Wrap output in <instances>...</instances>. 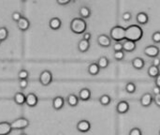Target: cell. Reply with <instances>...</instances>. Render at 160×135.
<instances>
[{
  "label": "cell",
  "instance_id": "6da1fadb",
  "mask_svg": "<svg viewBox=\"0 0 160 135\" xmlns=\"http://www.w3.org/2000/svg\"><path fill=\"white\" fill-rule=\"evenodd\" d=\"M142 36L143 30L138 24H131L126 28V40L137 42L142 39Z\"/></svg>",
  "mask_w": 160,
  "mask_h": 135
},
{
  "label": "cell",
  "instance_id": "7a4b0ae2",
  "mask_svg": "<svg viewBox=\"0 0 160 135\" xmlns=\"http://www.w3.org/2000/svg\"><path fill=\"white\" fill-rule=\"evenodd\" d=\"M87 29V23L85 20L82 18H74L70 22V30L74 34H84Z\"/></svg>",
  "mask_w": 160,
  "mask_h": 135
},
{
  "label": "cell",
  "instance_id": "3957f363",
  "mask_svg": "<svg viewBox=\"0 0 160 135\" xmlns=\"http://www.w3.org/2000/svg\"><path fill=\"white\" fill-rule=\"evenodd\" d=\"M110 38L115 42H121L122 40H126V28L121 25L113 26L110 31Z\"/></svg>",
  "mask_w": 160,
  "mask_h": 135
},
{
  "label": "cell",
  "instance_id": "277c9868",
  "mask_svg": "<svg viewBox=\"0 0 160 135\" xmlns=\"http://www.w3.org/2000/svg\"><path fill=\"white\" fill-rule=\"evenodd\" d=\"M29 120L25 117H19L10 123L12 130H24L29 126Z\"/></svg>",
  "mask_w": 160,
  "mask_h": 135
},
{
  "label": "cell",
  "instance_id": "5b68a950",
  "mask_svg": "<svg viewBox=\"0 0 160 135\" xmlns=\"http://www.w3.org/2000/svg\"><path fill=\"white\" fill-rule=\"evenodd\" d=\"M52 73L48 70H43L39 75V83L42 86H47L50 84H52Z\"/></svg>",
  "mask_w": 160,
  "mask_h": 135
},
{
  "label": "cell",
  "instance_id": "8992f818",
  "mask_svg": "<svg viewBox=\"0 0 160 135\" xmlns=\"http://www.w3.org/2000/svg\"><path fill=\"white\" fill-rule=\"evenodd\" d=\"M143 52L148 57L156 58V57L158 56V55L160 54V49L156 45H148V46H146L144 48Z\"/></svg>",
  "mask_w": 160,
  "mask_h": 135
},
{
  "label": "cell",
  "instance_id": "52a82bcc",
  "mask_svg": "<svg viewBox=\"0 0 160 135\" xmlns=\"http://www.w3.org/2000/svg\"><path fill=\"white\" fill-rule=\"evenodd\" d=\"M97 41H98V44L100 47H103V48H109L112 45L111 38L108 35H105V34L99 35L98 37V39H97Z\"/></svg>",
  "mask_w": 160,
  "mask_h": 135
},
{
  "label": "cell",
  "instance_id": "ba28073f",
  "mask_svg": "<svg viewBox=\"0 0 160 135\" xmlns=\"http://www.w3.org/2000/svg\"><path fill=\"white\" fill-rule=\"evenodd\" d=\"M153 101H154V97H153V95L151 93H144L142 96L141 100H140L141 105L142 107H149V106H151Z\"/></svg>",
  "mask_w": 160,
  "mask_h": 135
},
{
  "label": "cell",
  "instance_id": "9c48e42d",
  "mask_svg": "<svg viewBox=\"0 0 160 135\" xmlns=\"http://www.w3.org/2000/svg\"><path fill=\"white\" fill-rule=\"evenodd\" d=\"M129 111V103L127 101H121L116 105V112L120 115L127 114Z\"/></svg>",
  "mask_w": 160,
  "mask_h": 135
},
{
  "label": "cell",
  "instance_id": "30bf717a",
  "mask_svg": "<svg viewBox=\"0 0 160 135\" xmlns=\"http://www.w3.org/2000/svg\"><path fill=\"white\" fill-rule=\"evenodd\" d=\"M76 128L80 132L85 133V132H88L91 130V124H90V122L88 120H81V121L78 122Z\"/></svg>",
  "mask_w": 160,
  "mask_h": 135
},
{
  "label": "cell",
  "instance_id": "8fae6325",
  "mask_svg": "<svg viewBox=\"0 0 160 135\" xmlns=\"http://www.w3.org/2000/svg\"><path fill=\"white\" fill-rule=\"evenodd\" d=\"M38 102V97L34 93H29L25 96V104L29 107H35L37 106Z\"/></svg>",
  "mask_w": 160,
  "mask_h": 135
},
{
  "label": "cell",
  "instance_id": "7c38bea8",
  "mask_svg": "<svg viewBox=\"0 0 160 135\" xmlns=\"http://www.w3.org/2000/svg\"><path fill=\"white\" fill-rule=\"evenodd\" d=\"M64 105H65V100H64L63 97L57 96L52 100V107H53L54 110L59 111L64 107Z\"/></svg>",
  "mask_w": 160,
  "mask_h": 135
},
{
  "label": "cell",
  "instance_id": "4fadbf2b",
  "mask_svg": "<svg viewBox=\"0 0 160 135\" xmlns=\"http://www.w3.org/2000/svg\"><path fill=\"white\" fill-rule=\"evenodd\" d=\"M17 25H18V28H19L21 31H26V30H28L29 27H30V22L28 21L27 18H25V17L22 16V17L20 19V21L17 23Z\"/></svg>",
  "mask_w": 160,
  "mask_h": 135
},
{
  "label": "cell",
  "instance_id": "5bb4252c",
  "mask_svg": "<svg viewBox=\"0 0 160 135\" xmlns=\"http://www.w3.org/2000/svg\"><path fill=\"white\" fill-rule=\"evenodd\" d=\"M136 42L130 40H125L123 42V51L128 53H132L136 50Z\"/></svg>",
  "mask_w": 160,
  "mask_h": 135
},
{
  "label": "cell",
  "instance_id": "9a60e30c",
  "mask_svg": "<svg viewBox=\"0 0 160 135\" xmlns=\"http://www.w3.org/2000/svg\"><path fill=\"white\" fill-rule=\"evenodd\" d=\"M131 64L135 70H142L145 66V61L142 57H135L132 59Z\"/></svg>",
  "mask_w": 160,
  "mask_h": 135
},
{
  "label": "cell",
  "instance_id": "2e32d148",
  "mask_svg": "<svg viewBox=\"0 0 160 135\" xmlns=\"http://www.w3.org/2000/svg\"><path fill=\"white\" fill-rule=\"evenodd\" d=\"M91 91L90 89L88 88H82L79 92V100L81 101H89L91 99Z\"/></svg>",
  "mask_w": 160,
  "mask_h": 135
},
{
  "label": "cell",
  "instance_id": "e0dca14e",
  "mask_svg": "<svg viewBox=\"0 0 160 135\" xmlns=\"http://www.w3.org/2000/svg\"><path fill=\"white\" fill-rule=\"evenodd\" d=\"M12 129L10 123L8 122H0V135H8L11 132Z\"/></svg>",
  "mask_w": 160,
  "mask_h": 135
},
{
  "label": "cell",
  "instance_id": "ac0fdd59",
  "mask_svg": "<svg viewBox=\"0 0 160 135\" xmlns=\"http://www.w3.org/2000/svg\"><path fill=\"white\" fill-rule=\"evenodd\" d=\"M136 20L140 24H146L149 22V16L146 12H139L136 16Z\"/></svg>",
  "mask_w": 160,
  "mask_h": 135
},
{
  "label": "cell",
  "instance_id": "d6986e66",
  "mask_svg": "<svg viewBox=\"0 0 160 135\" xmlns=\"http://www.w3.org/2000/svg\"><path fill=\"white\" fill-rule=\"evenodd\" d=\"M61 25H62V22H61V20H60L59 18H57V17L52 18V19L50 20V22H49V26H50V28L52 29V30H58V29L61 27Z\"/></svg>",
  "mask_w": 160,
  "mask_h": 135
},
{
  "label": "cell",
  "instance_id": "ffe728a7",
  "mask_svg": "<svg viewBox=\"0 0 160 135\" xmlns=\"http://www.w3.org/2000/svg\"><path fill=\"white\" fill-rule=\"evenodd\" d=\"M67 103L70 107H76L79 103V97H77L75 94H70L67 97Z\"/></svg>",
  "mask_w": 160,
  "mask_h": 135
},
{
  "label": "cell",
  "instance_id": "44dd1931",
  "mask_svg": "<svg viewBox=\"0 0 160 135\" xmlns=\"http://www.w3.org/2000/svg\"><path fill=\"white\" fill-rule=\"evenodd\" d=\"M90 48V42L85 39H81L78 43V50L81 53H85Z\"/></svg>",
  "mask_w": 160,
  "mask_h": 135
},
{
  "label": "cell",
  "instance_id": "7402d4cb",
  "mask_svg": "<svg viewBox=\"0 0 160 135\" xmlns=\"http://www.w3.org/2000/svg\"><path fill=\"white\" fill-rule=\"evenodd\" d=\"M13 100L17 105H23L25 103V96L22 92H17L14 95Z\"/></svg>",
  "mask_w": 160,
  "mask_h": 135
},
{
  "label": "cell",
  "instance_id": "603a6c76",
  "mask_svg": "<svg viewBox=\"0 0 160 135\" xmlns=\"http://www.w3.org/2000/svg\"><path fill=\"white\" fill-rule=\"evenodd\" d=\"M79 14L81 16L82 19H87L91 16V9L86 7V6H83V7H81L80 10H79Z\"/></svg>",
  "mask_w": 160,
  "mask_h": 135
},
{
  "label": "cell",
  "instance_id": "cb8c5ba5",
  "mask_svg": "<svg viewBox=\"0 0 160 135\" xmlns=\"http://www.w3.org/2000/svg\"><path fill=\"white\" fill-rule=\"evenodd\" d=\"M100 71V69L98 65V63H92L89 65L88 67V73L90 75H93V76H96L99 73Z\"/></svg>",
  "mask_w": 160,
  "mask_h": 135
},
{
  "label": "cell",
  "instance_id": "d4e9b609",
  "mask_svg": "<svg viewBox=\"0 0 160 135\" xmlns=\"http://www.w3.org/2000/svg\"><path fill=\"white\" fill-rule=\"evenodd\" d=\"M160 74L159 68L158 67H155L153 65H151L148 69V75L152 78H157L158 75Z\"/></svg>",
  "mask_w": 160,
  "mask_h": 135
},
{
  "label": "cell",
  "instance_id": "484cf974",
  "mask_svg": "<svg viewBox=\"0 0 160 135\" xmlns=\"http://www.w3.org/2000/svg\"><path fill=\"white\" fill-rule=\"evenodd\" d=\"M109 64H110V60L106 56H101L98 61V65L99 69H106L108 68Z\"/></svg>",
  "mask_w": 160,
  "mask_h": 135
},
{
  "label": "cell",
  "instance_id": "4316f807",
  "mask_svg": "<svg viewBox=\"0 0 160 135\" xmlns=\"http://www.w3.org/2000/svg\"><path fill=\"white\" fill-rule=\"evenodd\" d=\"M111 101H112V99L107 94H104L99 98V102L102 106H108L111 103Z\"/></svg>",
  "mask_w": 160,
  "mask_h": 135
},
{
  "label": "cell",
  "instance_id": "83f0119b",
  "mask_svg": "<svg viewBox=\"0 0 160 135\" xmlns=\"http://www.w3.org/2000/svg\"><path fill=\"white\" fill-rule=\"evenodd\" d=\"M136 89H137V86H136V85H135L134 83H132V82L128 83L127 86H126V91H127L128 94H133V93H135V92H136Z\"/></svg>",
  "mask_w": 160,
  "mask_h": 135
},
{
  "label": "cell",
  "instance_id": "f1b7e54d",
  "mask_svg": "<svg viewBox=\"0 0 160 135\" xmlns=\"http://www.w3.org/2000/svg\"><path fill=\"white\" fill-rule=\"evenodd\" d=\"M8 37V30L7 27H0V40H6Z\"/></svg>",
  "mask_w": 160,
  "mask_h": 135
},
{
  "label": "cell",
  "instance_id": "f546056e",
  "mask_svg": "<svg viewBox=\"0 0 160 135\" xmlns=\"http://www.w3.org/2000/svg\"><path fill=\"white\" fill-rule=\"evenodd\" d=\"M28 77H29V72L24 69L21 70L18 73L19 80H28Z\"/></svg>",
  "mask_w": 160,
  "mask_h": 135
},
{
  "label": "cell",
  "instance_id": "4dcf8cb0",
  "mask_svg": "<svg viewBox=\"0 0 160 135\" xmlns=\"http://www.w3.org/2000/svg\"><path fill=\"white\" fill-rule=\"evenodd\" d=\"M125 58V52L120 51V52H114V59L117 61H122Z\"/></svg>",
  "mask_w": 160,
  "mask_h": 135
},
{
  "label": "cell",
  "instance_id": "1f68e13d",
  "mask_svg": "<svg viewBox=\"0 0 160 135\" xmlns=\"http://www.w3.org/2000/svg\"><path fill=\"white\" fill-rule=\"evenodd\" d=\"M152 40L155 43H160V31H156L152 35Z\"/></svg>",
  "mask_w": 160,
  "mask_h": 135
},
{
  "label": "cell",
  "instance_id": "d6a6232c",
  "mask_svg": "<svg viewBox=\"0 0 160 135\" xmlns=\"http://www.w3.org/2000/svg\"><path fill=\"white\" fill-rule=\"evenodd\" d=\"M22 17V14H21L20 12H18V11H14V12L11 14V18H12V20H13L14 22H16V23H18Z\"/></svg>",
  "mask_w": 160,
  "mask_h": 135
},
{
  "label": "cell",
  "instance_id": "836d02e7",
  "mask_svg": "<svg viewBox=\"0 0 160 135\" xmlns=\"http://www.w3.org/2000/svg\"><path fill=\"white\" fill-rule=\"evenodd\" d=\"M28 86V80H19V87L23 90Z\"/></svg>",
  "mask_w": 160,
  "mask_h": 135
},
{
  "label": "cell",
  "instance_id": "e575fe53",
  "mask_svg": "<svg viewBox=\"0 0 160 135\" xmlns=\"http://www.w3.org/2000/svg\"><path fill=\"white\" fill-rule=\"evenodd\" d=\"M122 18H123V20H124L125 22H128V21H130V20L132 19V14H131V12H129V11H126L125 13H123Z\"/></svg>",
  "mask_w": 160,
  "mask_h": 135
},
{
  "label": "cell",
  "instance_id": "d590c367",
  "mask_svg": "<svg viewBox=\"0 0 160 135\" xmlns=\"http://www.w3.org/2000/svg\"><path fill=\"white\" fill-rule=\"evenodd\" d=\"M113 51L114 52L123 51V43H121V42H115L114 45H113Z\"/></svg>",
  "mask_w": 160,
  "mask_h": 135
},
{
  "label": "cell",
  "instance_id": "8d00e7d4",
  "mask_svg": "<svg viewBox=\"0 0 160 135\" xmlns=\"http://www.w3.org/2000/svg\"><path fill=\"white\" fill-rule=\"evenodd\" d=\"M128 135H142V131L139 128H133L130 130L129 134Z\"/></svg>",
  "mask_w": 160,
  "mask_h": 135
},
{
  "label": "cell",
  "instance_id": "74e56055",
  "mask_svg": "<svg viewBox=\"0 0 160 135\" xmlns=\"http://www.w3.org/2000/svg\"><path fill=\"white\" fill-rule=\"evenodd\" d=\"M152 65L155 66V67H158L159 68L160 67V58L158 56L156 58H153V61H152Z\"/></svg>",
  "mask_w": 160,
  "mask_h": 135
},
{
  "label": "cell",
  "instance_id": "f35d334b",
  "mask_svg": "<svg viewBox=\"0 0 160 135\" xmlns=\"http://www.w3.org/2000/svg\"><path fill=\"white\" fill-rule=\"evenodd\" d=\"M91 38H92V35L89 32H85L84 34H82V39H85V40L89 41L91 39Z\"/></svg>",
  "mask_w": 160,
  "mask_h": 135
},
{
  "label": "cell",
  "instance_id": "ab89813d",
  "mask_svg": "<svg viewBox=\"0 0 160 135\" xmlns=\"http://www.w3.org/2000/svg\"><path fill=\"white\" fill-rule=\"evenodd\" d=\"M152 93H153V95H154V96H158V95H159L160 88L158 87V86H155L153 87V89H152Z\"/></svg>",
  "mask_w": 160,
  "mask_h": 135
},
{
  "label": "cell",
  "instance_id": "60d3db41",
  "mask_svg": "<svg viewBox=\"0 0 160 135\" xmlns=\"http://www.w3.org/2000/svg\"><path fill=\"white\" fill-rule=\"evenodd\" d=\"M154 102L156 103V105L160 108V94L159 95H158V96H155L154 97Z\"/></svg>",
  "mask_w": 160,
  "mask_h": 135
},
{
  "label": "cell",
  "instance_id": "b9f144b4",
  "mask_svg": "<svg viewBox=\"0 0 160 135\" xmlns=\"http://www.w3.org/2000/svg\"><path fill=\"white\" fill-rule=\"evenodd\" d=\"M70 3V0H57V4L61 5V6H65Z\"/></svg>",
  "mask_w": 160,
  "mask_h": 135
},
{
  "label": "cell",
  "instance_id": "7bdbcfd3",
  "mask_svg": "<svg viewBox=\"0 0 160 135\" xmlns=\"http://www.w3.org/2000/svg\"><path fill=\"white\" fill-rule=\"evenodd\" d=\"M156 86L160 88V74L156 78Z\"/></svg>",
  "mask_w": 160,
  "mask_h": 135
},
{
  "label": "cell",
  "instance_id": "ee69618b",
  "mask_svg": "<svg viewBox=\"0 0 160 135\" xmlns=\"http://www.w3.org/2000/svg\"><path fill=\"white\" fill-rule=\"evenodd\" d=\"M20 135H27V134H26V133H24V132H22Z\"/></svg>",
  "mask_w": 160,
  "mask_h": 135
},
{
  "label": "cell",
  "instance_id": "f6af8a7d",
  "mask_svg": "<svg viewBox=\"0 0 160 135\" xmlns=\"http://www.w3.org/2000/svg\"><path fill=\"white\" fill-rule=\"evenodd\" d=\"M1 42H2V41H1V40H0V44H1Z\"/></svg>",
  "mask_w": 160,
  "mask_h": 135
},
{
  "label": "cell",
  "instance_id": "bcb514c9",
  "mask_svg": "<svg viewBox=\"0 0 160 135\" xmlns=\"http://www.w3.org/2000/svg\"><path fill=\"white\" fill-rule=\"evenodd\" d=\"M159 135H160V131H159Z\"/></svg>",
  "mask_w": 160,
  "mask_h": 135
}]
</instances>
